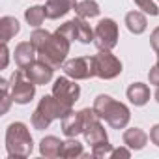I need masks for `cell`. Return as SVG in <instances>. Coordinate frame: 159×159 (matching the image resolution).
<instances>
[{"mask_svg": "<svg viewBox=\"0 0 159 159\" xmlns=\"http://www.w3.org/2000/svg\"><path fill=\"white\" fill-rule=\"evenodd\" d=\"M30 41L34 43L39 60L47 62L54 69L64 66L69 54V47H71V41L67 38H64L58 32L51 34L43 28H34V32L30 34Z\"/></svg>", "mask_w": 159, "mask_h": 159, "instance_id": "obj_1", "label": "cell"}, {"mask_svg": "<svg viewBox=\"0 0 159 159\" xmlns=\"http://www.w3.org/2000/svg\"><path fill=\"white\" fill-rule=\"evenodd\" d=\"M94 111L112 129H124V127H127V124L131 120L129 107L120 103V101H116L114 98H111L107 94H99L94 99Z\"/></svg>", "mask_w": 159, "mask_h": 159, "instance_id": "obj_2", "label": "cell"}, {"mask_svg": "<svg viewBox=\"0 0 159 159\" xmlns=\"http://www.w3.org/2000/svg\"><path fill=\"white\" fill-rule=\"evenodd\" d=\"M6 150L11 159H25L34 152V139L28 125L23 122H11L6 129Z\"/></svg>", "mask_w": 159, "mask_h": 159, "instance_id": "obj_3", "label": "cell"}, {"mask_svg": "<svg viewBox=\"0 0 159 159\" xmlns=\"http://www.w3.org/2000/svg\"><path fill=\"white\" fill-rule=\"evenodd\" d=\"M52 96L56 98V101L66 116L73 111V105L81 98V86L75 83V79H71L67 75L58 77V79H54V84H52Z\"/></svg>", "mask_w": 159, "mask_h": 159, "instance_id": "obj_4", "label": "cell"}, {"mask_svg": "<svg viewBox=\"0 0 159 159\" xmlns=\"http://www.w3.org/2000/svg\"><path fill=\"white\" fill-rule=\"evenodd\" d=\"M62 118H64V112H62V109H60L56 98L51 94V96H43V98L39 99L38 107H36L34 112H32L30 122H32L34 129L41 131V129H47V127L52 124V120H62Z\"/></svg>", "mask_w": 159, "mask_h": 159, "instance_id": "obj_5", "label": "cell"}, {"mask_svg": "<svg viewBox=\"0 0 159 159\" xmlns=\"http://www.w3.org/2000/svg\"><path fill=\"white\" fill-rule=\"evenodd\" d=\"M36 86L30 79H26V73L25 69H15L11 73V79H10V92H11V98H13V103L17 105H26L34 99L36 96Z\"/></svg>", "mask_w": 159, "mask_h": 159, "instance_id": "obj_6", "label": "cell"}, {"mask_svg": "<svg viewBox=\"0 0 159 159\" xmlns=\"http://www.w3.org/2000/svg\"><path fill=\"white\" fill-rule=\"evenodd\" d=\"M54 32L62 34L64 38H67L69 41H81L84 45L94 43V30L92 26L86 23V19L83 17H75L71 21H66L64 25H60Z\"/></svg>", "mask_w": 159, "mask_h": 159, "instance_id": "obj_7", "label": "cell"}, {"mask_svg": "<svg viewBox=\"0 0 159 159\" xmlns=\"http://www.w3.org/2000/svg\"><path fill=\"white\" fill-rule=\"evenodd\" d=\"M120 30L114 19H101L94 28V45L98 51H112L118 45Z\"/></svg>", "mask_w": 159, "mask_h": 159, "instance_id": "obj_8", "label": "cell"}, {"mask_svg": "<svg viewBox=\"0 0 159 159\" xmlns=\"http://www.w3.org/2000/svg\"><path fill=\"white\" fill-rule=\"evenodd\" d=\"M94 69L96 77L103 81H111L122 73V62L111 51H99L98 54H94Z\"/></svg>", "mask_w": 159, "mask_h": 159, "instance_id": "obj_9", "label": "cell"}, {"mask_svg": "<svg viewBox=\"0 0 159 159\" xmlns=\"http://www.w3.org/2000/svg\"><path fill=\"white\" fill-rule=\"evenodd\" d=\"M62 69L67 77L75 79V81H86V79L96 77L94 56H77V58L66 60Z\"/></svg>", "mask_w": 159, "mask_h": 159, "instance_id": "obj_10", "label": "cell"}, {"mask_svg": "<svg viewBox=\"0 0 159 159\" xmlns=\"http://www.w3.org/2000/svg\"><path fill=\"white\" fill-rule=\"evenodd\" d=\"M25 73H26V79H30L34 84L39 86V84H49V83L52 81L54 67L38 58V60H34L28 67H25Z\"/></svg>", "mask_w": 159, "mask_h": 159, "instance_id": "obj_11", "label": "cell"}, {"mask_svg": "<svg viewBox=\"0 0 159 159\" xmlns=\"http://www.w3.org/2000/svg\"><path fill=\"white\" fill-rule=\"evenodd\" d=\"M13 58H15L17 67L25 69V67H28L34 60H38V51H36V47H34L32 41H21V43L15 47V51H13Z\"/></svg>", "mask_w": 159, "mask_h": 159, "instance_id": "obj_12", "label": "cell"}, {"mask_svg": "<svg viewBox=\"0 0 159 159\" xmlns=\"http://www.w3.org/2000/svg\"><path fill=\"white\" fill-rule=\"evenodd\" d=\"M75 4L77 0H47L45 2V15L47 19H60V17H66L71 10H75Z\"/></svg>", "mask_w": 159, "mask_h": 159, "instance_id": "obj_13", "label": "cell"}, {"mask_svg": "<svg viewBox=\"0 0 159 159\" xmlns=\"http://www.w3.org/2000/svg\"><path fill=\"white\" fill-rule=\"evenodd\" d=\"M60 122H62V133L66 137H77V135H81L84 131V120H83L81 111H79V112L71 111Z\"/></svg>", "mask_w": 159, "mask_h": 159, "instance_id": "obj_14", "label": "cell"}, {"mask_svg": "<svg viewBox=\"0 0 159 159\" xmlns=\"http://www.w3.org/2000/svg\"><path fill=\"white\" fill-rule=\"evenodd\" d=\"M125 96H127L129 103H133L135 107H144L150 101V88L144 83H133L127 86Z\"/></svg>", "mask_w": 159, "mask_h": 159, "instance_id": "obj_15", "label": "cell"}, {"mask_svg": "<svg viewBox=\"0 0 159 159\" xmlns=\"http://www.w3.org/2000/svg\"><path fill=\"white\" fill-rule=\"evenodd\" d=\"M122 139H124V144L127 148H131V150L137 152V150H142L148 144L150 135H146V131H142L140 127H129V129L124 131Z\"/></svg>", "mask_w": 159, "mask_h": 159, "instance_id": "obj_16", "label": "cell"}, {"mask_svg": "<svg viewBox=\"0 0 159 159\" xmlns=\"http://www.w3.org/2000/svg\"><path fill=\"white\" fill-rule=\"evenodd\" d=\"M125 26L135 36L144 34L146 26H148V19H146L144 11H129V13H125Z\"/></svg>", "mask_w": 159, "mask_h": 159, "instance_id": "obj_17", "label": "cell"}, {"mask_svg": "<svg viewBox=\"0 0 159 159\" xmlns=\"http://www.w3.org/2000/svg\"><path fill=\"white\" fill-rule=\"evenodd\" d=\"M62 144H64V140H60L58 137H54V135H47V137H43L41 142H39V153H41L43 157H49V159H52V157H60Z\"/></svg>", "mask_w": 159, "mask_h": 159, "instance_id": "obj_18", "label": "cell"}, {"mask_svg": "<svg viewBox=\"0 0 159 159\" xmlns=\"http://www.w3.org/2000/svg\"><path fill=\"white\" fill-rule=\"evenodd\" d=\"M21 30V25L15 17L11 15H4L2 19H0V39H2V43H8L11 38H15Z\"/></svg>", "mask_w": 159, "mask_h": 159, "instance_id": "obj_19", "label": "cell"}, {"mask_svg": "<svg viewBox=\"0 0 159 159\" xmlns=\"http://www.w3.org/2000/svg\"><path fill=\"white\" fill-rule=\"evenodd\" d=\"M75 13L77 17H83V19H94L101 13V8L96 0H81V2L75 4Z\"/></svg>", "mask_w": 159, "mask_h": 159, "instance_id": "obj_20", "label": "cell"}, {"mask_svg": "<svg viewBox=\"0 0 159 159\" xmlns=\"http://www.w3.org/2000/svg\"><path fill=\"white\" fill-rule=\"evenodd\" d=\"M60 157L66 159H73V157H84V148L83 144L77 140V137H67V140H64L62 144V152Z\"/></svg>", "mask_w": 159, "mask_h": 159, "instance_id": "obj_21", "label": "cell"}, {"mask_svg": "<svg viewBox=\"0 0 159 159\" xmlns=\"http://www.w3.org/2000/svg\"><path fill=\"white\" fill-rule=\"evenodd\" d=\"M45 6H32L25 11V19L32 28H39L45 21Z\"/></svg>", "mask_w": 159, "mask_h": 159, "instance_id": "obj_22", "label": "cell"}, {"mask_svg": "<svg viewBox=\"0 0 159 159\" xmlns=\"http://www.w3.org/2000/svg\"><path fill=\"white\" fill-rule=\"evenodd\" d=\"M111 153H112V144H111L109 140L92 146V155H94V157H99V159H111Z\"/></svg>", "mask_w": 159, "mask_h": 159, "instance_id": "obj_23", "label": "cell"}, {"mask_svg": "<svg viewBox=\"0 0 159 159\" xmlns=\"http://www.w3.org/2000/svg\"><path fill=\"white\" fill-rule=\"evenodd\" d=\"M133 2L139 6V10H142L146 15H152V17H157L159 15V8L153 0H133Z\"/></svg>", "mask_w": 159, "mask_h": 159, "instance_id": "obj_24", "label": "cell"}, {"mask_svg": "<svg viewBox=\"0 0 159 159\" xmlns=\"http://www.w3.org/2000/svg\"><path fill=\"white\" fill-rule=\"evenodd\" d=\"M116 157H125V159H129V157H131V148H127L125 144L120 146V148H112L111 159H116Z\"/></svg>", "mask_w": 159, "mask_h": 159, "instance_id": "obj_25", "label": "cell"}, {"mask_svg": "<svg viewBox=\"0 0 159 159\" xmlns=\"http://www.w3.org/2000/svg\"><path fill=\"white\" fill-rule=\"evenodd\" d=\"M0 56H2V60H0V69H6V67H8V62H10V49H8V43H2V47H0Z\"/></svg>", "mask_w": 159, "mask_h": 159, "instance_id": "obj_26", "label": "cell"}, {"mask_svg": "<svg viewBox=\"0 0 159 159\" xmlns=\"http://www.w3.org/2000/svg\"><path fill=\"white\" fill-rule=\"evenodd\" d=\"M148 81H150V84L159 86V66L157 64L153 67H150V71H148Z\"/></svg>", "mask_w": 159, "mask_h": 159, "instance_id": "obj_27", "label": "cell"}, {"mask_svg": "<svg viewBox=\"0 0 159 159\" xmlns=\"http://www.w3.org/2000/svg\"><path fill=\"white\" fill-rule=\"evenodd\" d=\"M150 45H152V49H153L155 52L159 51V26L153 28V32L150 34Z\"/></svg>", "mask_w": 159, "mask_h": 159, "instance_id": "obj_28", "label": "cell"}, {"mask_svg": "<svg viewBox=\"0 0 159 159\" xmlns=\"http://www.w3.org/2000/svg\"><path fill=\"white\" fill-rule=\"evenodd\" d=\"M150 140L159 148V124H155V125L150 129Z\"/></svg>", "mask_w": 159, "mask_h": 159, "instance_id": "obj_29", "label": "cell"}, {"mask_svg": "<svg viewBox=\"0 0 159 159\" xmlns=\"http://www.w3.org/2000/svg\"><path fill=\"white\" fill-rule=\"evenodd\" d=\"M153 96H155V101L159 103V86H157V90H155V94H153Z\"/></svg>", "mask_w": 159, "mask_h": 159, "instance_id": "obj_30", "label": "cell"}, {"mask_svg": "<svg viewBox=\"0 0 159 159\" xmlns=\"http://www.w3.org/2000/svg\"><path fill=\"white\" fill-rule=\"evenodd\" d=\"M157 66H159V51H157Z\"/></svg>", "mask_w": 159, "mask_h": 159, "instance_id": "obj_31", "label": "cell"}]
</instances>
